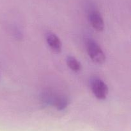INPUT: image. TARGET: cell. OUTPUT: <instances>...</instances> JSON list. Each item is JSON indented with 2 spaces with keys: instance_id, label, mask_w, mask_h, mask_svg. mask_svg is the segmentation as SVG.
I'll return each mask as SVG.
<instances>
[{
  "instance_id": "cell-1",
  "label": "cell",
  "mask_w": 131,
  "mask_h": 131,
  "mask_svg": "<svg viewBox=\"0 0 131 131\" xmlns=\"http://www.w3.org/2000/svg\"><path fill=\"white\" fill-rule=\"evenodd\" d=\"M87 52L94 62L102 64L106 61V55L101 46L93 39H89L87 42Z\"/></svg>"
},
{
  "instance_id": "cell-2",
  "label": "cell",
  "mask_w": 131,
  "mask_h": 131,
  "mask_svg": "<svg viewBox=\"0 0 131 131\" xmlns=\"http://www.w3.org/2000/svg\"><path fill=\"white\" fill-rule=\"evenodd\" d=\"M91 89L94 96L99 100L106 98L109 92V89L107 84L98 78H94L91 81Z\"/></svg>"
},
{
  "instance_id": "cell-3",
  "label": "cell",
  "mask_w": 131,
  "mask_h": 131,
  "mask_svg": "<svg viewBox=\"0 0 131 131\" xmlns=\"http://www.w3.org/2000/svg\"><path fill=\"white\" fill-rule=\"evenodd\" d=\"M90 23L92 26L97 32H102L104 29V21L99 12L92 10L88 15Z\"/></svg>"
},
{
  "instance_id": "cell-4",
  "label": "cell",
  "mask_w": 131,
  "mask_h": 131,
  "mask_svg": "<svg viewBox=\"0 0 131 131\" xmlns=\"http://www.w3.org/2000/svg\"><path fill=\"white\" fill-rule=\"evenodd\" d=\"M46 41L53 52L56 53L61 52L62 49V43L56 35L53 33H48L46 35Z\"/></svg>"
},
{
  "instance_id": "cell-5",
  "label": "cell",
  "mask_w": 131,
  "mask_h": 131,
  "mask_svg": "<svg viewBox=\"0 0 131 131\" xmlns=\"http://www.w3.org/2000/svg\"><path fill=\"white\" fill-rule=\"evenodd\" d=\"M51 104L58 110H64L69 104L67 97L63 95H56L51 98Z\"/></svg>"
},
{
  "instance_id": "cell-6",
  "label": "cell",
  "mask_w": 131,
  "mask_h": 131,
  "mask_svg": "<svg viewBox=\"0 0 131 131\" xmlns=\"http://www.w3.org/2000/svg\"><path fill=\"white\" fill-rule=\"evenodd\" d=\"M67 64L68 67L74 72H79L81 69V63L72 56H69L67 59Z\"/></svg>"
}]
</instances>
